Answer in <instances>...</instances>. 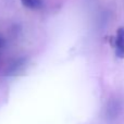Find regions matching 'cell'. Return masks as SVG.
<instances>
[{"mask_svg": "<svg viewBox=\"0 0 124 124\" xmlns=\"http://www.w3.org/2000/svg\"><path fill=\"white\" fill-rule=\"evenodd\" d=\"M4 44H6V40H4V38L0 35V48H2L4 46Z\"/></svg>", "mask_w": 124, "mask_h": 124, "instance_id": "cell-3", "label": "cell"}, {"mask_svg": "<svg viewBox=\"0 0 124 124\" xmlns=\"http://www.w3.org/2000/svg\"><path fill=\"white\" fill-rule=\"evenodd\" d=\"M22 4L28 9H39L43 6L41 0H21Z\"/></svg>", "mask_w": 124, "mask_h": 124, "instance_id": "cell-2", "label": "cell"}, {"mask_svg": "<svg viewBox=\"0 0 124 124\" xmlns=\"http://www.w3.org/2000/svg\"><path fill=\"white\" fill-rule=\"evenodd\" d=\"M114 46H116V56L120 59H123L124 58V28L123 27H120L116 31Z\"/></svg>", "mask_w": 124, "mask_h": 124, "instance_id": "cell-1", "label": "cell"}]
</instances>
